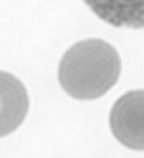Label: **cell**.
<instances>
[{
	"mask_svg": "<svg viewBox=\"0 0 144 158\" xmlns=\"http://www.w3.org/2000/svg\"><path fill=\"white\" fill-rule=\"evenodd\" d=\"M29 99L15 76L0 71V138L13 133L25 119Z\"/></svg>",
	"mask_w": 144,
	"mask_h": 158,
	"instance_id": "cell-3",
	"label": "cell"
},
{
	"mask_svg": "<svg viewBox=\"0 0 144 158\" xmlns=\"http://www.w3.org/2000/svg\"><path fill=\"white\" fill-rule=\"evenodd\" d=\"M120 70V57L113 46L101 39H86L64 53L60 63L58 78L70 96L94 100L116 84Z\"/></svg>",
	"mask_w": 144,
	"mask_h": 158,
	"instance_id": "cell-1",
	"label": "cell"
},
{
	"mask_svg": "<svg viewBox=\"0 0 144 158\" xmlns=\"http://www.w3.org/2000/svg\"><path fill=\"white\" fill-rule=\"evenodd\" d=\"M84 3L114 27L144 28V0H84Z\"/></svg>",
	"mask_w": 144,
	"mask_h": 158,
	"instance_id": "cell-4",
	"label": "cell"
},
{
	"mask_svg": "<svg viewBox=\"0 0 144 158\" xmlns=\"http://www.w3.org/2000/svg\"><path fill=\"white\" fill-rule=\"evenodd\" d=\"M110 128L123 146L144 151V90L126 93L114 104Z\"/></svg>",
	"mask_w": 144,
	"mask_h": 158,
	"instance_id": "cell-2",
	"label": "cell"
}]
</instances>
